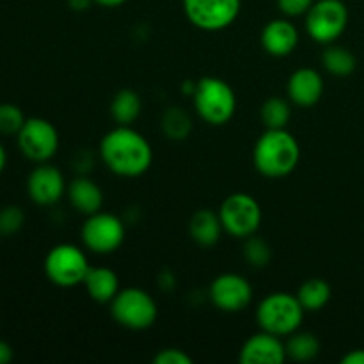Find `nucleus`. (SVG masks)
<instances>
[{"label": "nucleus", "instance_id": "obj_1", "mask_svg": "<svg viewBox=\"0 0 364 364\" xmlns=\"http://www.w3.org/2000/svg\"><path fill=\"white\" fill-rule=\"evenodd\" d=\"M100 156L110 173L123 178H137L151 167L153 149L144 135L132 127L117 124L103 135Z\"/></svg>", "mask_w": 364, "mask_h": 364}, {"label": "nucleus", "instance_id": "obj_2", "mask_svg": "<svg viewBox=\"0 0 364 364\" xmlns=\"http://www.w3.org/2000/svg\"><path fill=\"white\" fill-rule=\"evenodd\" d=\"M252 160L263 176L284 178L297 169L301 146L287 128H267L256 141Z\"/></svg>", "mask_w": 364, "mask_h": 364}, {"label": "nucleus", "instance_id": "obj_3", "mask_svg": "<svg viewBox=\"0 0 364 364\" xmlns=\"http://www.w3.org/2000/svg\"><path fill=\"white\" fill-rule=\"evenodd\" d=\"M192 102L199 117L212 127L230 123L237 112V95L233 87L219 77H203L196 82Z\"/></svg>", "mask_w": 364, "mask_h": 364}, {"label": "nucleus", "instance_id": "obj_4", "mask_svg": "<svg viewBox=\"0 0 364 364\" xmlns=\"http://www.w3.org/2000/svg\"><path fill=\"white\" fill-rule=\"evenodd\" d=\"M306 309L297 295L288 291H274L267 295L256 309V320L262 331L284 338L299 331L304 320Z\"/></svg>", "mask_w": 364, "mask_h": 364}, {"label": "nucleus", "instance_id": "obj_5", "mask_svg": "<svg viewBox=\"0 0 364 364\" xmlns=\"http://www.w3.org/2000/svg\"><path fill=\"white\" fill-rule=\"evenodd\" d=\"M110 315L121 327L132 331L149 329L156 322L159 308L151 295L141 288H124L110 301Z\"/></svg>", "mask_w": 364, "mask_h": 364}, {"label": "nucleus", "instance_id": "obj_6", "mask_svg": "<svg viewBox=\"0 0 364 364\" xmlns=\"http://www.w3.org/2000/svg\"><path fill=\"white\" fill-rule=\"evenodd\" d=\"M91 265L80 247L73 244H59L48 251L45 258V274L50 283L60 288L82 284Z\"/></svg>", "mask_w": 364, "mask_h": 364}, {"label": "nucleus", "instance_id": "obj_7", "mask_svg": "<svg viewBox=\"0 0 364 364\" xmlns=\"http://www.w3.org/2000/svg\"><path fill=\"white\" fill-rule=\"evenodd\" d=\"M224 231L235 238H249L262 226V206L245 192H235L223 201L219 208Z\"/></svg>", "mask_w": 364, "mask_h": 364}, {"label": "nucleus", "instance_id": "obj_8", "mask_svg": "<svg viewBox=\"0 0 364 364\" xmlns=\"http://www.w3.org/2000/svg\"><path fill=\"white\" fill-rule=\"evenodd\" d=\"M348 25V9L341 0H316L306 13V31L320 45H333Z\"/></svg>", "mask_w": 364, "mask_h": 364}, {"label": "nucleus", "instance_id": "obj_9", "mask_svg": "<svg viewBox=\"0 0 364 364\" xmlns=\"http://www.w3.org/2000/svg\"><path fill=\"white\" fill-rule=\"evenodd\" d=\"M80 237L85 249H89L91 252L110 255L123 245L127 228L117 215L100 210L92 215H87V220L80 230Z\"/></svg>", "mask_w": 364, "mask_h": 364}, {"label": "nucleus", "instance_id": "obj_10", "mask_svg": "<svg viewBox=\"0 0 364 364\" xmlns=\"http://www.w3.org/2000/svg\"><path fill=\"white\" fill-rule=\"evenodd\" d=\"M187 20L206 32H219L235 23L242 0H183Z\"/></svg>", "mask_w": 364, "mask_h": 364}, {"label": "nucleus", "instance_id": "obj_11", "mask_svg": "<svg viewBox=\"0 0 364 364\" xmlns=\"http://www.w3.org/2000/svg\"><path fill=\"white\" fill-rule=\"evenodd\" d=\"M16 137L20 151L32 162H48L59 149V132L43 117H28Z\"/></svg>", "mask_w": 364, "mask_h": 364}, {"label": "nucleus", "instance_id": "obj_12", "mask_svg": "<svg viewBox=\"0 0 364 364\" xmlns=\"http://www.w3.org/2000/svg\"><path fill=\"white\" fill-rule=\"evenodd\" d=\"M210 299L224 313L244 311L252 301V287L240 274H220L210 284Z\"/></svg>", "mask_w": 364, "mask_h": 364}, {"label": "nucleus", "instance_id": "obj_13", "mask_svg": "<svg viewBox=\"0 0 364 364\" xmlns=\"http://www.w3.org/2000/svg\"><path fill=\"white\" fill-rule=\"evenodd\" d=\"M68 187L64 181L63 173L57 167L41 166L36 167L27 180V192L28 198L39 206H52L57 201H60L64 194H66Z\"/></svg>", "mask_w": 364, "mask_h": 364}, {"label": "nucleus", "instance_id": "obj_14", "mask_svg": "<svg viewBox=\"0 0 364 364\" xmlns=\"http://www.w3.org/2000/svg\"><path fill=\"white\" fill-rule=\"evenodd\" d=\"M238 359L242 364H281L288 359L287 345L276 334L262 331L245 341Z\"/></svg>", "mask_w": 364, "mask_h": 364}, {"label": "nucleus", "instance_id": "obj_15", "mask_svg": "<svg viewBox=\"0 0 364 364\" xmlns=\"http://www.w3.org/2000/svg\"><path fill=\"white\" fill-rule=\"evenodd\" d=\"M323 89H326V84H323L322 75L311 68H301L294 71L288 80V96L291 103L304 109L316 105L322 100Z\"/></svg>", "mask_w": 364, "mask_h": 364}, {"label": "nucleus", "instance_id": "obj_16", "mask_svg": "<svg viewBox=\"0 0 364 364\" xmlns=\"http://www.w3.org/2000/svg\"><path fill=\"white\" fill-rule=\"evenodd\" d=\"M299 31L290 20L277 18L269 21L262 31V46L269 55L287 57L297 48Z\"/></svg>", "mask_w": 364, "mask_h": 364}, {"label": "nucleus", "instance_id": "obj_17", "mask_svg": "<svg viewBox=\"0 0 364 364\" xmlns=\"http://www.w3.org/2000/svg\"><path fill=\"white\" fill-rule=\"evenodd\" d=\"M68 198H70L71 206L78 213L84 215H92L100 212L103 205V192L98 185L85 176L75 178L68 187Z\"/></svg>", "mask_w": 364, "mask_h": 364}, {"label": "nucleus", "instance_id": "obj_18", "mask_svg": "<svg viewBox=\"0 0 364 364\" xmlns=\"http://www.w3.org/2000/svg\"><path fill=\"white\" fill-rule=\"evenodd\" d=\"M87 290L89 297L100 304H107L117 295L119 288V277L112 269L107 267H91L85 274V279L82 283Z\"/></svg>", "mask_w": 364, "mask_h": 364}, {"label": "nucleus", "instance_id": "obj_19", "mask_svg": "<svg viewBox=\"0 0 364 364\" xmlns=\"http://www.w3.org/2000/svg\"><path fill=\"white\" fill-rule=\"evenodd\" d=\"M188 231H191V237L196 244L203 245V247H212L220 240L224 228L219 213L203 208L191 217Z\"/></svg>", "mask_w": 364, "mask_h": 364}, {"label": "nucleus", "instance_id": "obj_20", "mask_svg": "<svg viewBox=\"0 0 364 364\" xmlns=\"http://www.w3.org/2000/svg\"><path fill=\"white\" fill-rule=\"evenodd\" d=\"M142 112V100L134 89H121L110 103V116L117 124L132 127Z\"/></svg>", "mask_w": 364, "mask_h": 364}, {"label": "nucleus", "instance_id": "obj_21", "mask_svg": "<svg viewBox=\"0 0 364 364\" xmlns=\"http://www.w3.org/2000/svg\"><path fill=\"white\" fill-rule=\"evenodd\" d=\"M297 299L306 311H320L331 301V287L320 277L304 281L297 291Z\"/></svg>", "mask_w": 364, "mask_h": 364}, {"label": "nucleus", "instance_id": "obj_22", "mask_svg": "<svg viewBox=\"0 0 364 364\" xmlns=\"http://www.w3.org/2000/svg\"><path fill=\"white\" fill-rule=\"evenodd\" d=\"M322 64L331 75L334 77H348L355 71L358 59L348 48L340 45H333L323 52Z\"/></svg>", "mask_w": 364, "mask_h": 364}, {"label": "nucleus", "instance_id": "obj_23", "mask_svg": "<svg viewBox=\"0 0 364 364\" xmlns=\"http://www.w3.org/2000/svg\"><path fill=\"white\" fill-rule=\"evenodd\" d=\"M284 345H287L288 359H291V361H311L320 352V341L311 333H299V331H295L294 334L288 336V341Z\"/></svg>", "mask_w": 364, "mask_h": 364}, {"label": "nucleus", "instance_id": "obj_24", "mask_svg": "<svg viewBox=\"0 0 364 364\" xmlns=\"http://www.w3.org/2000/svg\"><path fill=\"white\" fill-rule=\"evenodd\" d=\"M162 130L171 141H183L192 132V119L180 107H171L164 112Z\"/></svg>", "mask_w": 364, "mask_h": 364}, {"label": "nucleus", "instance_id": "obj_25", "mask_svg": "<svg viewBox=\"0 0 364 364\" xmlns=\"http://www.w3.org/2000/svg\"><path fill=\"white\" fill-rule=\"evenodd\" d=\"M259 116H262L265 128H287L291 117L290 103L287 100L274 96V98H269L263 103Z\"/></svg>", "mask_w": 364, "mask_h": 364}, {"label": "nucleus", "instance_id": "obj_26", "mask_svg": "<svg viewBox=\"0 0 364 364\" xmlns=\"http://www.w3.org/2000/svg\"><path fill=\"white\" fill-rule=\"evenodd\" d=\"M245 247H244V256L247 259L249 265L256 267V269H263V267L269 265L270 258H272V251H270V245L267 244L263 238L252 237L245 238Z\"/></svg>", "mask_w": 364, "mask_h": 364}, {"label": "nucleus", "instance_id": "obj_27", "mask_svg": "<svg viewBox=\"0 0 364 364\" xmlns=\"http://www.w3.org/2000/svg\"><path fill=\"white\" fill-rule=\"evenodd\" d=\"M25 121H27V117L20 107L14 105V103H0V134L18 135Z\"/></svg>", "mask_w": 364, "mask_h": 364}, {"label": "nucleus", "instance_id": "obj_28", "mask_svg": "<svg viewBox=\"0 0 364 364\" xmlns=\"http://www.w3.org/2000/svg\"><path fill=\"white\" fill-rule=\"evenodd\" d=\"M25 213L20 206L9 205L0 210V235L2 237H13L23 228Z\"/></svg>", "mask_w": 364, "mask_h": 364}, {"label": "nucleus", "instance_id": "obj_29", "mask_svg": "<svg viewBox=\"0 0 364 364\" xmlns=\"http://www.w3.org/2000/svg\"><path fill=\"white\" fill-rule=\"evenodd\" d=\"M315 0H277V7L284 16H302L311 9Z\"/></svg>", "mask_w": 364, "mask_h": 364}, {"label": "nucleus", "instance_id": "obj_30", "mask_svg": "<svg viewBox=\"0 0 364 364\" xmlns=\"http://www.w3.org/2000/svg\"><path fill=\"white\" fill-rule=\"evenodd\" d=\"M156 364H192V358L180 348H164L153 358Z\"/></svg>", "mask_w": 364, "mask_h": 364}, {"label": "nucleus", "instance_id": "obj_31", "mask_svg": "<svg viewBox=\"0 0 364 364\" xmlns=\"http://www.w3.org/2000/svg\"><path fill=\"white\" fill-rule=\"evenodd\" d=\"M343 364H364V348H355L341 358Z\"/></svg>", "mask_w": 364, "mask_h": 364}, {"label": "nucleus", "instance_id": "obj_32", "mask_svg": "<svg viewBox=\"0 0 364 364\" xmlns=\"http://www.w3.org/2000/svg\"><path fill=\"white\" fill-rule=\"evenodd\" d=\"M13 347H11L9 343H6V341L0 340V364H7L13 361Z\"/></svg>", "mask_w": 364, "mask_h": 364}, {"label": "nucleus", "instance_id": "obj_33", "mask_svg": "<svg viewBox=\"0 0 364 364\" xmlns=\"http://www.w3.org/2000/svg\"><path fill=\"white\" fill-rule=\"evenodd\" d=\"M68 4L73 11H85L95 4V0H68Z\"/></svg>", "mask_w": 364, "mask_h": 364}, {"label": "nucleus", "instance_id": "obj_34", "mask_svg": "<svg viewBox=\"0 0 364 364\" xmlns=\"http://www.w3.org/2000/svg\"><path fill=\"white\" fill-rule=\"evenodd\" d=\"M124 2H127V0H95V4H98V6L110 7V9H112V7L123 6Z\"/></svg>", "mask_w": 364, "mask_h": 364}, {"label": "nucleus", "instance_id": "obj_35", "mask_svg": "<svg viewBox=\"0 0 364 364\" xmlns=\"http://www.w3.org/2000/svg\"><path fill=\"white\" fill-rule=\"evenodd\" d=\"M6 166H7V153H6V148L0 144V174H2V171L6 169Z\"/></svg>", "mask_w": 364, "mask_h": 364}]
</instances>
